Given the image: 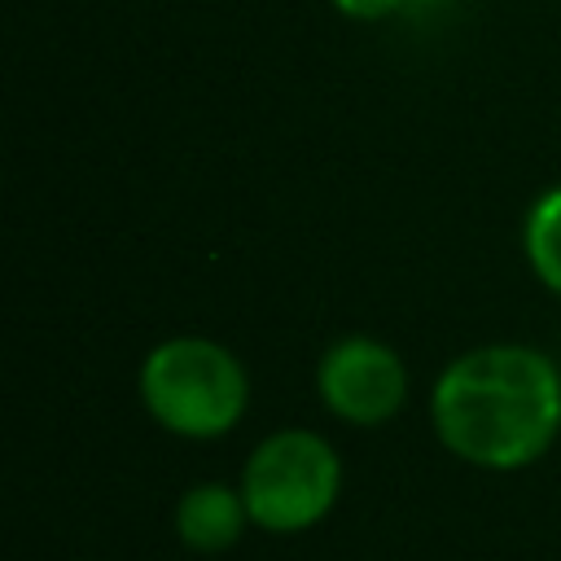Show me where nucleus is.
<instances>
[{
    "mask_svg": "<svg viewBox=\"0 0 561 561\" xmlns=\"http://www.w3.org/2000/svg\"><path fill=\"white\" fill-rule=\"evenodd\" d=\"M430 421L456 460L491 473L526 469L561 434V368L526 342L473 346L438 373Z\"/></svg>",
    "mask_w": 561,
    "mask_h": 561,
    "instance_id": "obj_1",
    "label": "nucleus"
},
{
    "mask_svg": "<svg viewBox=\"0 0 561 561\" xmlns=\"http://www.w3.org/2000/svg\"><path fill=\"white\" fill-rule=\"evenodd\" d=\"M140 403L175 438H224L250 408L245 364L215 337L180 333L158 342L140 364Z\"/></svg>",
    "mask_w": 561,
    "mask_h": 561,
    "instance_id": "obj_2",
    "label": "nucleus"
},
{
    "mask_svg": "<svg viewBox=\"0 0 561 561\" xmlns=\"http://www.w3.org/2000/svg\"><path fill=\"white\" fill-rule=\"evenodd\" d=\"M237 486L259 530L298 535L333 513L342 495V456L316 430H272L245 456Z\"/></svg>",
    "mask_w": 561,
    "mask_h": 561,
    "instance_id": "obj_3",
    "label": "nucleus"
},
{
    "mask_svg": "<svg viewBox=\"0 0 561 561\" xmlns=\"http://www.w3.org/2000/svg\"><path fill=\"white\" fill-rule=\"evenodd\" d=\"M316 394L337 421L373 430L394 421L408 403V368L390 342L346 333L324 346L316 364Z\"/></svg>",
    "mask_w": 561,
    "mask_h": 561,
    "instance_id": "obj_4",
    "label": "nucleus"
},
{
    "mask_svg": "<svg viewBox=\"0 0 561 561\" xmlns=\"http://www.w3.org/2000/svg\"><path fill=\"white\" fill-rule=\"evenodd\" d=\"M171 522H175V539L188 552H202V557L228 552L245 535V526H254L241 486H228V482H197V486H188L175 500V517Z\"/></svg>",
    "mask_w": 561,
    "mask_h": 561,
    "instance_id": "obj_5",
    "label": "nucleus"
},
{
    "mask_svg": "<svg viewBox=\"0 0 561 561\" xmlns=\"http://www.w3.org/2000/svg\"><path fill=\"white\" fill-rule=\"evenodd\" d=\"M522 254L535 280L561 298V184L543 188L522 219Z\"/></svg>",
    "mask_w": 561,
    "mask_h": 561,
    "instance_id": "obj_6",
    "label": "nucleus"
},
{
    "mask_svg": "<svg viewBox=\"0 0 561 561\" xmlns=\"http://www.w3.org/2000/svg\"><path fill=\"white\" fill-rule=\"evenodd\" d=\"M342 18H351V22H381V18H390V13H399V4L403 0H329Z\"/></svg>",
    "mask_w": 561,
    "mask_h": 561,
    "instance_id": "obj_7",
    "label": "nucleus"
}]
</instances>
